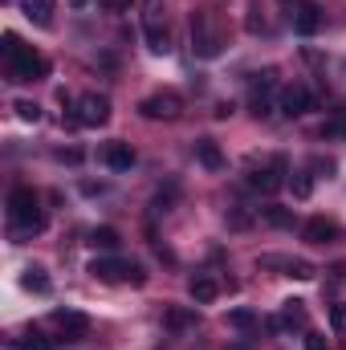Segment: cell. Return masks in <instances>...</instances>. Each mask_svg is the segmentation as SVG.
<instances>
[{
  "mask_svg": "<svg viewBox=\"0 0 346 350\" xmlns=\"http://www.w3.org/2000/svg\"><path fill=\"white\" fill-rule=\"evenodd\" d=\"M0 53H4V74H8V82H16V86H25V82H41V78L49 74V62H45L33 45H25L16 33H4Z\"/></svg>",
  "mask_w": 346,
  "mask_h": 350,
  "instance_id": "6da1fadb",
  "label": "cell"
},
{
  "mask_svg": "<svg viewBox=\"0 0 346 350\" xmlns=\"http://www.w3.org/2000/svg\"><path fill=\"white\" fill-rule=\"evenodd\" d=\"M8 228L21 241L37 237L45 228V212H41V200H37L33 187H12V196H8Z\"/></svg>",
  "mask_w": 346,
  "mask_h": 350,
  "instance_id": "7a4b0ae2",
  "label": "cell"
},
{
  "mask_svg": "<svg viewBox=\"0 0 346 350\" xmlns=\"http://www.w3.org/2000/svg\"><path fill=\"white\" fill-rule=\"evenodd\" d=\"M90 273H94L98 281H106V285H114V281L143 285V281H147V269H143V265L122 261V257H98V261H90Z\"/></svg>",
  "mask_w": 346,
  "mask_h": 350,
  "instance_id": "3957f363",
  "label": "cell"
},
{
  "mask_svg": "<svg viewBox=\"0 0 346 350\" xmlns=\"http://www.w3.org/2000/svg\"><path fill=\"white\" fill-rule=\"evenodd\" d=\"M179 110H183V102H179V94H172V90H159V94H151V98H143L139 102V114L143 118H151V122H172V118H179Z\"/></svg>",
  "mask_w": 346,
  "mask_h": 350,
  "instance_id": "277c9868",
  "label": "cell"
},
{
  "mask_svg": "<svg viewBox=\"0 0 346 350\" xmlns=\"http://www.w3.org/2000/svg\"><path fill=\"white\" fill-rule=\"evenodd\" d=\"M110 118V98L106 94H82L74 102V122L78 126H102Z\"/></svg>",
  "mask_w": 346,
  "mask_h": 350,
  "instance_id": "5b68a950",
  "label": "cell"
},
{
  "mask_svg": "<svg viewBox=\"0 0 346 350\" xmlns=\"http://www.w3.org/2000/svg\"><path fill=\"white\" fill-rule=\"evenodd\" d=\"M191 49H196L200 57H216V53H220V37H216L208 12H191Z\"/></svg>",
  "mask_w": 346,
  "mask_h": 350,
  "instance_id": "8992f818",
  "label": "cell"
},
{
  "mask_svg": "<svg viewBox=\"0 0 346 350\" xmlns=\"http://www.w3.org/2000/svg\"><path fill=\"white\" fill-rule=\"evenodd\" d=\"M285 159H269L265 167H257V172L249 175V187H257L261 196H273V191H281L289 179H285Z\"/></svg>",
  "mask_w": 346,
  "mask_h": 350,
  "instance_id": "52a82bcc",
  "label": "cell"
},
{
  "mask_svg": "<svg viewBox=\"0 0 346 350\" xmlns=\"http://www.w3.org/2000/svg\"><path fill=\"white\" fill-rule=\"evenodd\" d=\"M277 110H281L285 118H302V114H310V110H314V94L302 86V82H293V86L281 90V98H277Z\"/></svg>",
  "mask_w": 346,
  "mask_h": 350,
  "instance_id": "ba28073f",
  "label": "cell"
},
{
  "mask_svg": "<svg viewBox=\"0 0 346 350\" xmlns=\"http://www.w3.org/2000/svg\"><path fill=\"white\" fill-rule=\"evenodd\" d=\"M289 21H293V29L302 37H314L322 29V8L310 4V0H297V4H289Z\"/></svg>",
  "mask_w": 346,
  "mask_h": 350,
  "instance_id": "9c48e42d",
  "label": "cell"
},
{
  "mask_svg": "<svg viewBox=\"0 0 346 350\" xmlns=\"http://www.w3.org/2000/svg\"><path fill=\"white\" fill-rule=\"evenodd\" d=\"M143 33H147V45L155 49V53H168L172 49V37H168V25H163V12L151 4L147 12H143Z\"/></svg>",
  "mask_w": 346,
  "mask_h": 350,
  "instance_id": "30bf717a",
  "label": "cell"
},
{
  "mask_svg": "<svg viewBox=\"0 0 346 350\" xmlns=\"http://www.w3.org/2000/svg\"><path fill=\"white\" fill-rule=\"evenodd\" d=\"M273 90H277V82H273V70L257 74L253 94H249V106H253V114H257V118H269V114H273Z\"/></svg>",
  "mask_w": 346,
  "mask_h": 350,
  "instance_id": "8fae6325",
  "label": "cell"
},
{
  "mask_svg": "<svg viewBox=\"0 0 346 350\" xmlns=\"http://www.w3.org/2000/svg\"><path fill=\"white\" fill-rule=\"evenodd\" d=\"M261 269H285V277H297V281L314 277V265L302 257H261Z\"/></svg>",
  "mask_w": 346,
  "mask_h": 350,
  "instance_id": "7c38bea8",
  "label": "cell"
},
{
  "mask_svg": "<svg viewBox=\"0 0 346 350\" xmlns=\"http://www.w3.org/2000/svg\"><path fill=\"white\" fill-rule=\"evenodd\" d=\"M21 12H25L29 25L49 29L53 25V12H57V0H21Z\"/></svg>",
  "mask_w": 346,
  "mask_h": 350,
  "instance_id": "4fadbf2b",
  "label": "cell"
},
{
  "mask_svg": "<svg viewBox=\"0 0 346 350\" xmlns=\"http://www.w3.org/2000/svg\"><path fill=\"white\" fill-rule=\"evenodd\" d=\"M102 163H106L110 172H131V167H135L131 143H106V147H102Z\"/></svg>",
  "mask_w": 346,
  "mask_h": 350,
  "instance_id": "5bb4252c",
  "label": "cell"
},
{
  "mask_svg": "<svg viewBox=\"0 0 346 350\" xmlns=\"http://www.w3.org/2000/svg\"><path fill=\"white\" fill-rule=\"evenodd\" d=\"M302 237H306L310 245H330V241L338 237V224H334V220H326V216H314V220H306Z\"/></svg>",
  "mask_w": 346,
  "mask_h": 350,
  "instance_id": "9a60e30c",
  "label": "cell"
},
{
  "mask_svg": "<svg viewBox=\"0 0 346 350\" xmlns=\"http://www.w3.org/2000/svg\"><path fill=\"white\" fill-rule=\"evenodd\" d=\"M187 293H191V301H196V306H208V301H216L220 285H216V277H212V273H196V277L187 281Z\"/></svg>",
  "mask_w": 346,
  "mask_h": 350,
  "instance_id": "2e32d148",
  "label": "cell"
},
{
  "mask_svg": "<svg viewBox=\"0 0 346 350\" xmlns=\"http://www.w3.org/2000/svg\"><path fill=\"white\" fill-rule=\"evenodd\" d=\"M53 326L66 330V338H82L90 322H86V314H78V310H53Z\"/></svg>",
  "mask_w": 346,
  "mask_h": 350,
  "instance_id": "e0dca14e",
  "label": "cell"
},
{
  "mask_svg": "<svg viewBox=\"0 0 346 350\" xmlns=\"http://www.w3.org/2000/svg\"><path fill=\"white\" fill-rule=\"evenodd\" d=\"M196 159H200L208 172H220V167H224V155H220V147H216L212 139H200V143H196Z\"/></svg>",
  "mask_w": 346,
  "mask_h": 350,
  "instance_id": "ac0fdd59",
  "label": "cell"
},
{
  "mask_svg": "<svg viewBox=\"0 0 346 350\" xmlns=\"http://www.w3.org/2000/svg\"><path fill=\"white\" fill-rule=\"evenodd\" d=\"M21 285L33 289V293H49V273H45L41 265H29V269L21 273Z\"/></svg>",
  "mask_w": 346,
  "mask_h": 350,
  "instance_id": "d6986e66",
  "label": "cell"
},
{
  "mask_svg": "<svg viewBox=\"0 0 346 350\" xmlns=\"http://www.w3.org/2000/svg\"><path fill=\"white\" fill-rule=\"evenodd\" d=\"M281 322L285 326H306V301H297V297H289V301H281Z\"/></svg>",
  "mask_w": 346,
  "mask_h": 350,
  "instance_id": "ffe728a7",
  "label": "cell"
},
{
  "mask_svg": "<svg viewBox=\"0 0 346 350\" xmlns=\"http://www.w3.org/2000/svg\"><path fill=\"white\" fill-rule=\"evenodd\" d=\"M261 216H265V224H273V228H293V212H289V208H281V204L261 208Z\"/></svg>",
  "mask_w": 346,
  "mask_h": 350,
  "instance_id": "44dd1931",
  "label": "cell"
},
{
  "mask_svg": "<svg viewBox=\"0 0 346 350\" xmlns=\"http://www.w3.org/2000/svg\"><path fill=\"white\" fill-rule=\"evenodd\" d=\"M53 347H57V338H45L37 330H29L25 338H16V350H53Z\"/></svg>",
  "mask_w": 346,
  "mask_h": 350,
  "instance_id": "7402d4cb",
  "label": "cell"
},
{
  "mask_svg": "<svg viewBox=\"0 0 346 350\" xmlns=\"http://www.w3.org/2000/svg\"><path fill=\"white\" fill-rule=\"evenodd\" d=\"M90 245H94V249H102V253H114V249H118V232H114V228H94Z\"/></svg>",
  "mask_w": 346,
  "mask_h": 350,
  "instance_id": "603a6c76",
  "label": "cell"
},
{
  "mask_svg": "<svg viewBox=\"0 0 346 350\" xmlns=\"http://www.w3.org/2000/svg\"><path fill=\"white\" fill-rule=\"evenodd\" d=\"M289 187H293V196H297V200H306V196L314 191V175H310V172H293V175H289Z\"/></svg>",
  "mask_w": 346,
  "mask_h": 350,
  "instance_id": "cb8c5ba5",
  "label": "cell"
},
{
  "mask_svg": "<svg viewBox=\"0 0 346 350\" xmlns=\"http://www.w3.org/2000/svg\"><path fill=\"white\" fill-rule=\"evenodd\" d=\"M168 326L172 330H187V326H196V314L191 310H168Z\"/></svg>",
  "mask_w": 346,
  "mask_h": 350,
  "instance_id": "d4e9b609",
  "label": "cell"
},
{
  "mask_svg": "<svg viewBox=\"0 0 346 350\" xmlns=\"http://www.w3.org/2000/svg\"><path fill=\"white\" fill-rule=\"evenodd\" d=\"M228 326H237V330H253V326H257V314H253V310H232V314H228Z\"/></svg>",
  "mask_w": 346,
  "mask_h": 350,
  "instance_id": "484cf974",
  "label": "cell"
},
{
  "mask_svg": "<svg viewBox=\"0 0 346 350\" xmlns=\"http://www.w3.org/2000/svg\"><path fill=\"white\" fill-rule=\"evenodd\" d=\"M322 139H346V114H338V118H326V122H322Z\"/></svg>",
  "mask_w": 346,
  "mask_h": 350,
  "instance_id": "4316f807",
  "label": "cell"
},
{
  "mask_svg": "<svg viewBox=\"0 0 346 350\" xmlns=\"http://www.w3.org/2000/svg\"><path fill=\"white\" fill-rule=\"evenodd\" d=\"M330 326H334V334H346V301L330 306Z\"/></svg>",
  "mask_w": 346,
  "mask_h": 350,
  "instance_id": "83f0119b",
  "label": "cell"
},
{
  "mask_svg": "<svg viewBox=\"0 0 346 350\" xmlns=\"http://www.w3.org/2000/svg\"><path fill=\"white\" fill-rule=\"evenodd\" d=\"M16 114H21L25 122H37V118H41V106H37V102H16Z\"/></svg>",
  "mask_w": 346,
  "mask_h": 350,
  "instance_id": "f1b7e54d",
  "label": "cell"
},
{
  "mask_svg": "<svg viewBox=\"0 0 346 350\" xmlns=\"http://www.w3.org/2000/svg\"><path fill=\"white\" fill-rule=\"evenodd\" d=\"M306 350H330V347H326V338H322V334H314V330H310V334H306Z\"/></svg>",
  "mask_w": 346,
  "mask_h": 350,
  "instance_id": "f546056e",
  "label": "cell"
},
{
  "mask_svg": "<svg viewBox=\"0 0 346 350\" xmlns=\"http://www.w3.org/2000/svg\"><path fill=\"white\" fill-rule=\"evenodd\" d=\"M265 330H269V334H281V330H285V322H281V318H265Z\"/></svg>",
  "mask_w": 346,
  "mask_h": 350,
  "instance_id": "4dcf8cb0",
  "label": "cell"
},
{
  "mask_svg": "<svg viewBox=\"0 0 346 350\" xmlns=\"http://www.w3.org/2000/svg\"><path fill=\"white\" fill-rule=\"evenodd\" d=\"M314 172H326V175H330V172H334V163H330V159H314Z\"/></svg>",
  "mask_w": 346,
  "mask_h": 350,
  "instance_id": "1f68e13d",
  "label": "cell"
},
{
  "mask_svg": "<svg viewBox=\"0 0 346 350\" xmlns=\"http://www.w3.org/2000/svg\"><path fill=\"white\" fill-rule=\"evenodd\" d=\"M102 8H131V0H102Z\"/></svg>",
  "mask_w": 346,
  "mask_h": 350,
  "instance_id": "d6a6232c",
  "label": "cell"
}]
</instances>
